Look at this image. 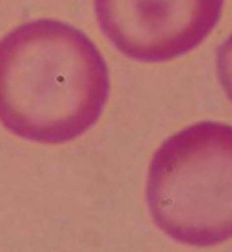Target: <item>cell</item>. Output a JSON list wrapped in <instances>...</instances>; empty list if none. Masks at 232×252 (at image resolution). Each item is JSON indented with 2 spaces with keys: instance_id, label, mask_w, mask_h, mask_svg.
Listing matches in <instances>:
<instances>
[{
  "instance_id": "1",
  "label": "cell",
  "mask_w": 232,
  "mask_h": 252,
  "mask_svg": "<svg viewBox=\"0 0 232 252\" xmlns=\"http://www.w3.org/2000/svg\"><path fill=\"white\" fill-rule=\"evenodd\" d=\"M109 89L100 49L71 24L38 18L0 38V124L22 140L80 138L100 120Z\"/></svg>"
},
{
  "instance_id": "2",
  "label": "cell",
  "mask_w": 232,
  "mask_h": 252,
  "mask_svg": "<svg viewBox=\"0 0 232 252\" xmlns=\"http://www.w3.org/2000/svg\"><path fill=\"white\" fill-rule=\"evenodd\" d=\"M154 225L191 247L232 238V126L199 122L174 132L153 156L145 187Z\"/></svg>"
},
{
  "instance_id": "3",
  "label": "cell",
  "mask_w": 232,
  "mask_h": 252,
  "mask_svg": "<svg viewBox=\"0 0 232 252\" xmlns=\"http://www.w3.org/2000/svg\"><path fill=\"white\" fill-rule=\"evenodd\" d=\"M225 0H95L103 34L138 62L187 55L218 26Z\"/></svg>"
},
{
  "instance_id": "4",
  "label": "cell",
  "mask_w": 232,
  "mask_h": 252,
  "mask_svg": "<svg viewBox=\"0 0 232 252\" xmlns=\"http://www.w3.org/2000/svg\"><path fill=\"white\" fill-rule=\"evenodd\" d=\"M216 71H218V80L223 91L232 102V34L221 44L216 53Z\"/></svg>"
}]
</instances>
